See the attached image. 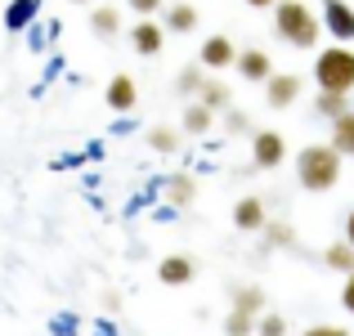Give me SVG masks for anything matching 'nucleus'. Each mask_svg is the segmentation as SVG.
Masks as SVG:
<instances>
[{
	"label": "nucleus",
	"mask_w": 354,
	"mask_h": 336,
	"mask_svg": "<svg viewBox=\"0 0 354 336\" xmlns=\"http://www.w3.org/2000/svg\"><path fill=\"white\" fill-rule=\"evenodd\" d=\"M296 175H301V189L310 193H328L341 180V153L332 144H310L296 153Z\"/></svg>",
	"instance_id": "f257e3e1"
},
{
	"label": "nucleus",
	"mask_w": 354,
	"mask_h": 336,
	"mask_svg": "<svg viewBox=\"0 0 354 336\" xmlns=\"http://www.w3.org/2000/svg\"><path fill=\"white\" fill-rule=\"evenodd\" d=\"M274 32L283 36L287 45H296V50H310V45L319 41L323 23L314 18V9L305 5V0H278L274 5Z\"/></svg>",
	"instance_id": "f03ea898"
},
{
	"label": "nucleus",
	"mask_w": 354,
	"mask_h": 336,
	"mask_svg": "<svg viewBox=\"0 0 354 336\" xmlns=\"http://www.w3.org/2000/svg\"><path fill=\"white\" fill-rule=\"evenodd\" d=\"M314 81H319V90L350 95V90H354V50H346V45L323 50L319 63H314Z\"/></svg>",
	"instance_id": "7ed1b4c3"
},
{
	"label": "nucleus",
	"mask_w": 354,
	"mask_h": 336,
	"mask_svg": "<svg viewBox=\"0 0 354 336\" xmlns=\"http://www.w3.org/2000/svg\"><path fill=\"white\" fill-rule=\"evenodd\" d=\"M283 157H287V144H283L278 130H256L251 135V166L256 171H278Z\"/></svg>",
	"instance_id": "20e7f679"
},
{
	"label": "nucleus",
	"mask_w": 354,
	"mask_h": 336,
	"mask_svg": "<svg viewBox=\"0 0 354 336\" xmlns=\"http://www.w3.org/2000/svg\"><path fill=\"white\" fill-rule=\"evenodd\" d=\"M162 45H166V27H162V23H153V18H139V23L130 27V50H135V54L153 59Z\"/></svg>",
	"instance_id": "39448f33"
},
{
	"label": "nucleus",
	"mask_w": 354,
	"mask_h": 336,
	"mask_svg": "<svg viewBox=\"0 0 354 336\" xmlns=\"http://www.w3.org/2000/svg\"><path fill=\"white\" fill-rule=\"evenodd\" d=\"M234 59H238V50H234L229 36H211V41H202V54H198L202 68L220 72V68H234Z\"/></svg>",
	"instance_id": "423d86ee"
},
{
	"label": "nucleus",
	"mask_w": 354,
	"mask_h": 336,
	"mask_svg": "<svg viewBox=\"0 0 354 336\" xmlns=\"http://www.w3.org/2000/svg\"><path fill=\"white\" fill-rule=\"evenodd\" d=\"M104 99H108V108H113V112H130V108L139 104V86H135V81L126 77V72H117V77L108 81Z\"/></svg>",
	"instance_id": "0eeeda50"
},
{
	"label": "nucleus",
	"mask_w": 354,
	"mask_h": 336,
	"mask_svg": "<svg viewBox=\"0 0 354 336\" xmlns=\"http://www.w3.org/2000/svg\"><path fill=\"white\" fill-rule=\"evenodd\" d=\"M234 68H238L242 81H269V77H274V63H269L265 50H242L234 59Z\"/></svg>",
	"instance_id": "6e6552de"
},
{
	"label": "nucleus",
	"mask_w": 354,
	"mask_h": 336,
	"mask_svg": "<svg viewBox=\"0 0 354 336\" xmlns=\"http://www.w3.org/2000/svg\"><path fill=\"white\" fill-rule=\"evenodd\" d=\"M265 95L274 108H287L296 95H301V77H292V72H274V77L265 81Z\"/></svg>",
	"instance_id": "1a4fd4ad"
},
{
	"label": "nucleus",
	"mask_w": 354,
	"mask_h": 336,
	"mask_svg": "<svg viewBox=\"0 0 354 336\" xmlns=\"http://www.w3.org/2000/svg\"><path fill=\"white\" fill-rule=\"evenodd\" d=\"M193 274H198V265H193L189 256H166L162 265H157V278H162L166 287H184V283H193Z\"/></svg>",
	"instance_id": "9d476101"
},
{
	"label": "nucleus",
	"mask_w": 354,
	"mask_h": 336,
	"mask_svg": "<svg viewBox=\"0 0 354 336\" xmlns=\"http://www.w3.org/2000/svg\"><path fill=\"white\" fill-rule=\"evenodd\" d=\"M234 224H238L242 233H260L269 224L265 220V202H260V198H242L238 207H234Z\"/></svg>",
	"instance_id": "9b49d317"
},
{
	"label": "nucleus",
	"mask_w": 354,
	"mask_h": 336,
	"mask_svg": "<svg viewBox=\"0 0 354 336\" xmlns=\"http://www.w3.org/2000/svg\"><path fill=\"white\" fill-rule=\"evenodd\" d=\"M323 23H328L332 36H341V41H354V9H346L341 0H328V9H323Z\"/></svg>",
	"instance_id": "f8f14e48"
},
{
	"label": "nucleus",
	"mask_w": 354,
	"mask_h": 336,
	"mask_svg": "<svg viewBox=\"0 0 354 336\" xmlns=\"http://www.w3.org/2000/svg\"><path fill=\"white\" fill-rule=\"evenodd\" d=\"M41 14V0H9L5 9V27L9 32H23V27H32V18Z\"/></svg>",
	"instance_id": "ddd939ff"
},
{
	"label": "nucleus",
	"mask_w": 354,
	"mask_h": 336,
	"mask_svg": "<svg viewBox=\"0 0 354 336\" xmlns=\"http://www.w3.org/2000/svg\"><path fill=\"white\" fill-rule=\"evenodd\" d=\"M332 148H337L341 157H354V112L332 121Z\"/></svg>",
	"instance_id": "4468645a"
},
{
	"label": "nucleus",
	"mask_w": 354,
	"mask_h": 336,
	"mask_svg": "<svg viewBox=\"0 0 354 336\" xmlns=\"http://www.w3.org/2000/svg\"><path fill=\"white\" fill-rule=\"evenodd\" d=\"M193 99H198L202 108L220 112V108H229V86H225V81H202V86H198V95H193Z\"/></svg>",
	"instance_id": "2eb2a0df"
},
{
	"label": "nucleus",
	"mask_w": 354,
	"mask_h": 336,
	"mask_svg": "<svg viewBox=\"0 0 354 336\" xmlns=\"http://www.w3.org/2000/svg\"><path fill=\"white\" fill-rule=\"evenodd\" d=\"M193 27H198V9H193L189 0L166 9V32H193Z\"/></svg>",
	"instance_id": "dca6fc26"
},
{
	"label": "nucleus",
	"mask_w": 354,
	"mask_h": 336,
	"mask_svg": "<svg viewBox=\"0 0 354 336\" xmlns=\"http://www.w3.org/2000/svg\"><path fill=\"white\" fill-rule=\"evenodd\" d=\"M90 27H95V36H104V41H113V36L121 32V14L113 5H99L95 14H90Z\"/></svg>",
	"instance_id": "f3484780"
},
{
	"label": "nucleus",
	"mask_w": 354,
	"mask_h": 336,
	"mask_svg": "<svg viewBox=\"0 0 354 336\" xmlns=\"http://www.w3.org/2000/svg\"><path fill=\"white\" fill-rule=\"evenodd\" d=\"M193 193H198L193 175H171V180H166V202H171V207H189Z\"/></svg>",
	"instance_id": "a211bd4d"
},
{
	"label": "nucleus",
	"mask_w": 354,
	"mask_h": 336,
	"mask_svg": "<svg viewBox=\"0 0 354 336\" xmlns=\"http://www.w3.org/2000/svg\"><path fill=\"white\" fill-rule=\"evenodd\" d=\"M234 310L256 319V314L265 310V292H260V287H234Z\"/></svg>",
	"instance_id": "6ab92c4d"
},
{
	"label": "nucleus",
	"mask_w": 354,
	"mask_h": 336,
	"mask_svg": "<svg viewBox=\"0 0 354 336\" xmlns=\"http://www.w3.org/2000/svg\"><path fill=\"white\" fill-rule=\"evenodd\" d=\"M211 130V108H202L198 99H193L189 108H184V135H207Z\"/></svg>",
	"instance_id": "aec40b11"
},
{
	"label": "nucleus",
	"mask_w": 354,
	"mask_h": 336,
	"mask_svg": "<svg viewBox=\"0 0 354 336\" xmlns=\"http://www.w3.org/2000/svg\"><path fill=\"white\" fill-rule=\"evenodd\" d=\"M314 108H319V117H328V121H337V117H346V95H332V90H319V99H314Z\"/></svg>",
	"instance_id": "412c9836"
},
{
	"label": "nucleus",
	"mask_w": 354,
	"mask_h": 336,
	"mask_svg": "<svg viewBox=\"0 0 354 336\" xmlns=\"http://www.w3.org/2000/svg\"><path fill=\"white\" fill-rule=\"evenodd\" d=\"M323 260H328L332 269H341V274H354V247L350 242H332V247L323 251Z\"/></svg>",
	"instance_id": "4be33fe9"
},
{
	"label": "nucleus",
	"mask_w": 354,
	"mask_h": 336,
	"mask_svg": "<svg viewBox=\"0 0 354 336\" xmlns=\"http://www.w3.org/2000/svg\"><path fill=\"white\" fill-rule=\"evenodd\" d=\"M148 148H157V153H175V148H180V135H175L171 126H153V130H148Z\"/></svg>",
	"instance_id": "5701e85b"
},
{
	"label": "nucleus",
	"mask_w": 354,
	"mask_h": 336,
	"mask_svg": "<svg viewBox=\"0 0 354 336\" xmlns=\"http://www.w3.org/2000/svg\"><path fill=\"white\" fill-rule=\"evenodd\" d=\"M225 332L229 336H251V332H256V319H251V314H229V319H225Z\"/></svg>",
	"instance_id": "b1692460"
},
{
	"label": "nucleus",
	"mask_w": 354,
	"mask_h": 336,
	"mask_svg": "<svg viewBox=\"0 0 354 336\" xmlns=\"http://www.w3.org/2000/svg\"><path fill=\"white\" fill-rule=\"evenodd\" d=\"M202 68H184L180 72V81H175V90H180V95H198V86H202Z\"/></svg>",
	"instance_id": "393cba45"
},
{
	"label": "nucleus",
	"mask_w": 354,
	"mask_h": 336,
	"mask_svg": "<svg viewBox=\"0 0 354 336\" xmlns=\"http://www.w3.org/2000/svg\"><path fill=\"white\" fill-rule=\"evenodd\" d=\"M256 332L260 336H287V319L283 314H265V319L256 323Z\"/></svg>",
	"instance_id": "a878e982"
},
{
	"label": "nucleus",
	"mask_w": 354,
	"mask_h": 336,
	"mask_svg": "<svg viewBox=\"0 0 354 336\" xmlns=\"http://www.w3.org/2000/svg\"><path fill=\"white\" fill-rule=\"evenodd\" d=\"M265 238L274 242V247H292V229H287V224H265Z\"/></svg>",
	"instance_id": "bb28decb"
},
{
	"label": "nucleus",
	"mask_w": 354,
	"mask_h": 336,
	"mask_svg": "<svg viewBox=\"0 0 354 336\" xmlns=\"http://www.w3.org/2000/svg\"><path fill=\"white\" fill-rule=\"evenodd\" d=\"M162 5H166V0H130V9H135L139 18H153V14H157Z\"/></svg>",
	"instance_id": "cd10ccee"
},
{
	"label": "nucleus",
	"mask_w": 354,
	"mask_h": 336,
	"mask_svg": "<svg viewBox=\"0 0 354 336\" xmlns=\"http://www.w3.org/2000/svg\"><path fill=\"white\" fill-rule=\"evenodd\" d=\"M301 336H350L346 328H328V323H319V328H305Z\"/></svg>",
	"instance_id": "c85d7f7f"
},
{
	"label": "nucleus",
	"mask_w": 354,
	"mask_h": 336,
	"mask_svg": "<svg viewBox=\"0 0 354 336\" xmlns=\"http://www.w3.org/2000/svg\"><path fill=\"white\" fill-rule=\"evenodd\" d=\"M341 305L354 314V274H346V287H341Z\"/></svg>",
	"instance_id": "c756f323"
},
{
	"label": "nucleus",
	"mask_w": 354,
	"mask_h": 336,
	"mask_svg": "<svg viewBox=\"0 0 354 336\" xmlns=\"http://www.w3.org/2000/svg\"><path fill=\"white\" fill-rule=\"evenodd\" d=\"M229 130H251V121H247V112H229Z\"/></svg>",
	"instance_id": "7c9ffc66"
},
{
	"label": "nucleus",
	"mask_w": 354,
	"mask_h": 336,
	"mask_svg": "<svg viewBox=\"0 0 354 336\" xmlns=\"http://www.w3.org/2000/svg\"><path fill=\"white\" fill-rule=\"evenodd\" d=\"M346 242L354 247V211H350V220H346Z\"/></svg>",
	"instance_id": "2f4dec72"
},
{
	"label": "nucleus",
	"mask_w": 354,
	"mask_h": 336,
	"mask_svg": "<svg viewBox=\"0 0 354 336\" xmlns=\"http://www.w3.org/2000/svg\"><path fill=\"white\" fill-rule=\"evenodd\" d=\"M251 9H274V0H247Z\"/></svg>",
	"instance_id": "473e14b6"
},
{
	"label": "nucleus",
	"mask_w": 354,
	"mask_h": 336,
	"mask_svg": "<svg viewBox=\"0 0 354 336\" xmlns=\"http://www.w3.org/2000/svg\"><path fill=\"white\" fill-rule=\"evenodd\" d=\"M72 5H86V0H72Z\"/></svg>",
	"instance_id": "72a5a7b5"
}]
</instances>
